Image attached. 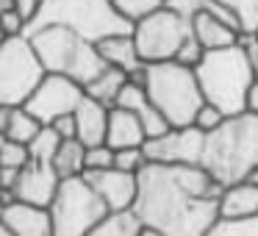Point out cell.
<instances>
[{
    "mask_svg": "<svg viewBox=\"0 0 258 236\" xmlns=\"http://www.w3.org/2000/svg\"><path fill=\"white\" fill-rule=\"evenodd\" d=\"M222 189L225 186L214 181L200 164H147L139 172L134 211L142 225H150L167 236H206V230L219 217L217 206Z\"/></svg>",
    "mask_w": 258,
    "mask_h": 236,
    "instance_id": "1",
    "label": "cell"
},
{
    "mask_svg": "<svg viewBox=\"0 0 258 236\" xmlns=\"http://www.w3.org/2000/svg\"><path fill=\"white\" fill-rule=\"evenodd\" d=\"M200 167L222 186L244 181L258 167V117L241 111L206 134Z\"/></svg>",
    "mask_w": 258,
    "mask_h": 236,
    "instance_id": "2",
    "label": "cell"
},
{
    "mask_svg": "<svg viewBox=\"0 0 258 236\" xmlns=\"http://www.w3.org/2000/svg\"><path fill=\"white\" fill-rule=\"evenodd\" d=\"M203 100L217 106L225 117L241 114L247 106V92L255 84L244 42L222 50H206L200 67H195Z\"/></svg>",
    "mask_w": 258,
    "mask_h": 236,
    "instance_id": "3",
    "label": "cell"
},
{
    "mask_svg": "<svg viewBox=\"0 0 258 236\" xmlns=\"http://www.w3.org/2000/svg\"><path fill=\"white\" fill-rule=\"evenodd\" d=\"M28 39L34 45L36 56H39L45 73L64 75V78H73L75 84L86 86L106 70V62L100 58L95 42L81 36L78 31L67 28V25L31 28Z\"/></svg>",
    "mask_w": 258,
    "mask_h": 236,
    "instance_id": "4",
    "label": "cell"
},
{
    "mask_svg": "<svg viewBox=\"0 0 258 236\" xmlns=\"http://www.w3.org/2000/svg\"><path fill=\"white\" fill-rule=\"evenodd\" d=\"M142 86L153 106L161 111V117L169 123V128H186L195 125V117L200 111L203 92L197 84V75L191 67H183L178 62L145 64Z\"/></svg>",
    "mask_w": 258,
    "mask_h": 236,
    "instance_id": "5",
    "label": "cell"
},
{
    "mask_svg": "<svg viewBox=\"0 0 258 236\" xmlns=\"http://www.w3.org/2000/svg\"><path fill=\"white\" fill-rule=\"evenodd\" d=\"M42 25H67L92 42L134 31V25L125 23L108 0H45L34 28H42Z\"/></svg>",
    "mask_w": 258,
    "mask_h": 236,
    "instance_id": "6",
    "label": "cell"
},
{
    "mask_svg": "<svg viewBox=\"0 0 258 236\" xmlns=\"http://www.w3.org/2000/svg\"><path fill=\"white\" fill-rule=\"evenodd\" d=\"M53 236H86L108 214L106 203L97 197L84 175L64 178L50 203Z\"/></svg>",
    "mask_w": 258,
    "mask_h": 236,
    "instance_id": "7",
    "label": "cell"
},
{
    "mask_svg": "<svg viewBox=\"0 0 258 236\" xmlns=\"http://www.w3.org/2000/svg\"><path fill=\"white\" fill-rule=\"evenodd\" d=\"M45 75L47 73L28 36L3 39L0 45V106H25Z\"/></svg>",
    "mask_w": 258,
    "mask_h": 236,
    "instance_id": "8",
    "label": "cell"
},
{
    "mask_svg": "<svg viewBox=\"0 0 258 236\" xmlns=\"http://www.w3.org/2000/svg\"><path fill=\"white\" fill-rule=\"evenodd\" d=\"M136 42L139 58L145 64H161V62H175L178 50L191 39V23L180 17L172 9H158V12L147 14L145 20L134 23L131 31Z\"/></svg>",
    "mask_w": 258,
    "mask_h": 236,
    "instance_id": "9",
    "label": "cell"
},
{
    "mask_svg": "<svg viewBox=\"0 0 258 236\" xmlns=\"http://www.w3.org/2000/svg\"><path fill=\"white\" fill-rule=\"evenodd\" d=\"M206 134L195 125L186 128H169L167 134L145 142V158L147 164H164V167H195L203 158Z\"/></svg>",
    "mask_w": 258,
    "mask_h": 236,
    "instance_id": "10",
    "label": "cell"
},
{
    "mask_svg": "<svg viewBox=\"0 0 258 236\" xmlns=\"http://www.w3.org/2000/svg\"><path fill=\"white\" fill-rule=\"evenodd\" d=\"M84 95H86L84 86L75 84L73 78L47 73L23 108L34 114L42 125H50L53 120L64 117V114H75V108L84 100Z\"/></svg>",
    "mask_w": 258,
    "mask_h": 236,
    "instance_id": "11",
    "label": "cell"
},
{
    "mask_svg": "<svg viewBox=\"0 0 258 236\" xmlns=\"http://www.w3.org/2000/svg\"><path fill=\"white\" fill-rule=\"evenodd\" d=\"M89 186L97 192L108 211H131L139 195V175L122 172V169H97V172H84Z\"/></svg>",
    "mask_w": 258,
    "mask_h": 236,
    "instance_id": "12",
    "label": "cell"
},
{
    "mask_svg": "<svg viewBox=\"0 0 258 236\" xmlns=\"http://www.w3.org/2000/svg\"><path fill=\"white\" fill-rule=\"evenodd\" d=\"M58 184L61 178L56 175L50 161H31L28 167L20 169L17 181L12 186V195L14 200L20 203H31V206H42V208H50L53 197L58 192Z\"/></svg>",
    "mask_w": 258,
    "mask_h": 236,
    "instance_id": "13",
    "label": "cell"
},
{
    "mask_svg": "<svg viewBox=\"0 0 258 236\" xmlns=\"http://www.w3.org/2000/svg\"><path fill=\"white\" fill-rule=\"evenodd\" d=\"M114 106L134 111L136 117H139L142 128H145L147 139H156V136H161V134H167V131H169V123L161 117V111L153 106V100L147 97L145 86H142L139 81H131L128 78V84L122 86V92H119V97H117Z\"/></svg>",
    "mask_w": 258,
    "mask_h": 236,
    "instance_id": "14",
    "label": "cell"
},
{
    "mask_svg": "<svg viewBox=\"0 0 258 236\" xmlns=\"http://www.w3.org/2000/svg\"><path fill=\"white\" fill-rule=\"evenodd\" d=\"M97 45V53L106 62V67L122 70L131 81H139L142 84V73H145V62L139 58V50H136V42L131 34H111L103 36Z\"/></svg>",
    "mask_w": 258,
    "mask_h": 236,
    "instance_id": "15",
    "label": "cell"
},
{
    "mask_svg": "<svg viewBox=\"0 0 258 236\" xmlns=\"http://www.w3.org/2000/svg\"><path fill=\"white\" fill-rule=\"evenodd\" d=\"M0 222L6 225L14 236H53L50 211L42 206H31V203L12 200L3 208Z\"/></svg>",
    "mask_w": 258,
    "mask_h": 236,
    "instance_id": "16",
    "label": "cell"
},
{
    "mask_svg": "<svg viewBox=\"0 0 258 236\" xmlns=\"http://www.w3.org/2000/svg\"><path fill=\"white\" fill-rule=\"evenodd\" d=\"M189 23H191V36L203 50H222V47H233L241 42V31L236 25H230L228 20L217 17V14L200 12Z\"/></svg>",
    "mask_w": 258,
    "mask_h": 236,
    "instance_id": "17",
    "label": "cell"
},
{
    "mask_svg": "<svg viewBox=\"0 0 258 236\" xmlns=\"http://www.w3.org/2000/svg\"><path fill=\"white\" fill-rule=\"evenodd\" d=\"M147 134L142 128L139 117L128 108L111 106L108 111V128H106V145L111 150H125V147H145Z\"/></svg>",
    "mask_w": 258,
    "mask_h": 236,
    "instance_id": "18",
    "label": "cell"
},
{
    "mask_svg": "<svg viewBox=\"0 0 258 236\" xmlns=\"http://www.w3.org/2000/svg\"><path fill=\"white\" fill-rule=\"evenodd\" d=\"M108 111L111 108L92 100L84 95V100L75 108V128H78V142L84 147L106 145V128H108Z\"/></svg>",
    "mask_w": 258,
    "mask_h": 236,
    "instance_id": "19",
    "label": "cell"
},
{
    "mask_svg": "<svg viewBox=\"0 0 258 236\" xmlns=\"http://www.w3.org/2000/svg\"><path fill=\"white\" fill-rule=\"evenodd\" d=\"M222 219H247V217H258V186L239 181L222 189L217 206Z\"/></svg>",
    "mask_w": 258,
    "mask_h": 236,
    "instance_id": "20",
    "label": "cell"
},
{
    "mask_svg": "<svg viewBox=\"0 0 258 236\" xmlns=\"http://www.w3.org/2000/svg\"><path fill=\"white\" fill-rule=\"evenodd\" d=\"M125 84H128V75H125L122 70L106 67L95 81H89V84L84 86V92H86V97H92V100H97V103L111 108L114 103H117V97H119V92H122Z\"/></svg>",
    "mask_w": 258,
    "mask_h": 236,
    "instance_id": "21",
    "label": "cell"
},
{
    "mask_svg": "<svg viewBox=\"0 0 258 236\" xmlns=\"http://www.w3.org/2000/svg\"><path fill=\"white\" fill-rule=\"evenodd\" d=\"M84 156H86V147L78 139H61V145H58V150H56L50 164L61 181L78 178V175H84Z\"/></svg>",
    "mask_w": 258,
    "mask_h": 236,
    "instance_id": "22",
    "label": "cell"
},
{
    "mask_svg": "<svg viewBox=\"0 0 258 236\" xmlns=\"http://www.w3.org/2000/svg\"><path fill=\"white\" fill-rule=\"evenodd\" d=\"M142 230V219L136 211H108L86 236H136Z\"/></svg>",
    "mask_w": 258,
    "mask_h": 236,
    "instance_id": "23",
    "label": "cell"
},
{
    "mask_svg": "<svg viewBox=\"0 0 258 236\" xmlns=\"http://www.w3.org/2000/svg\"><path fill=\"white\" fill-rule=\"evenodd\" d=\"M39 131H42V123L31 111H25V108L20 106V108H14V111H12V120H9V128H6V136H3V139L28 145Z\"/></svg>",
    "mask_w": 258,
    "mask_h": 236,
    "instance_id": "24",
    "label": "cell"
},
{
    "mask_svg": "<svg viewBox=\"0 0 258 236\" xmlns=\"http://www.w3.org/2000/svg\"><path fill=\"white\" fill-rule=\"evenodd\" d=\"M225 9L236 17L241 36H255L258 31V0H219Z\"/></svg>",
    "mask_w": 258,
    "mask_h": 236,
    "instance_id": "25",
    "label": "cell"
},
{
    "mask_svg": "<svg viewBox=\"0 0 258 236\" xmlns=\"http://www.w3.org/2000/svg\"><path fill=\"white\" fill-rule=\"evenodd\" d=\"M108 3H111V9L125 20V23L134 25V23H139V20H145L147 14L164 9L167 0H108Z\"/></svg>",
    "mask_w": 258,
    "mask_h": 236,
    "instance_id": "26",
    "label": "cell"
},
{
    "mask_svg": "<svg viewBox=\"0 0 258 236\" xmlns=\"http://www.w3.org/2000/svg\"><path fill=\"white\" fill-rule=\"evenodd\" d=\"M58 145H61V136L50 128V125H42V131L28 142V153H31V161H53Z\"/></svg>",
    "mask_w": 258,
    "mask_h": 236,
    "instance_id": "27",
    "label": "cell"
},
{
    "mask_svg": "<svg viewBox=\"0 0 258 236\" xmlns=\"http://www.w3.org/2000/svg\"><path fill=\"white\" fill-rule=\"evenodd\" d=\"M206 236H258V217H247V219L217 217V222L206 230Z\"/></svg>",
    "mask_w": 258,
    "mask_h": 236,
    "instance_id": "28",
    "label": "cell"
},
{
    "mask_svg": "<svg viewBox=\"0 0 258 236\" xmlns=\"http://www.w3.org/2000/svg\"><path fill=\"white\" fill-rule=\"evenodd\" d=\"M28 164H31L28 145H20V142H12V139L0 142V169L20 172V169L28 167Z\"/></svg>",
    "mask_w": 258,
    "mask_h": 236,
    "instance_id": "29",
    "label": "cell"
},
{
    "mask_svg": "<svg viewBox=\"0 0 258 236\" xmlns=\"http://www.w3.org/2000/svg\"><path fill=\"white\" fill-rule=\"evenodd\" d=\"M114 167L122 169V172L139 175L147 167V158L142 147H125V150H114Z\"/></svg>",
    "mask_w": 258,
    "mask_h": 236,
    "instance_id": "30",
    "label": "cell"
},
{
    "mask_svg": "<svg viewBox=\"0 0 258 236\" xmlns=\"http://www.w3.org/2000/svg\"><path fill=\"white\" fill-rule=\"evenodd\" d=\"M114 167V150L108 145L86 147L84 156V172H97V169H111Z\"/></svg>",
    "mask_w": 258,
    "mask_h": 236,
    "instance_id": "31",
    "label": "cell"
},
{
    "mask_svg": "<svg viewBox=\"0 0 258 236\" xmlns=\"http://www.w3.org/2000/svg\"><path fill=\"white\" fill-rule=\"evenodd\" d=\"M225 114L219 111L217 106H211V103H203L200 106V111H197V117H195V128L197 131H203V134H211V131H217L219 125L225 123Z\"/></svg>",
    "mask_w": 258,
    "mask_h": 236,
    "instance_id": "32",
    "label": "cell"
},
{
    "mask_svg": "<svg viewBox=\"0 0 258 236\" xmlns=\"http://www.w3.org/2000/svg\"><path fill=\"white\" fill-rule=\"evenodd\" d=\"M0 28H3V36L6 39H14V36H28V25H25V20L20 17L17 12H6L0 14Z\"/></svg>",
    "mask_w": 258,
    "mask_h": 236,
    "instance_id": "33",
    "label": "cell"
},
{
    "mask_svg": "<svg viewBox=\"0 0 258 236\" xmlns=\"http://www.w3.org/2000/svg\"><path fill=\"white\" fill-rule=\"evenodd\" d=\"M203 56H206V50H203V47L195 42V36H191V39H189V42H186V45L178 50L175 62H178V64H183V67H191V70H195V67H200Z\"/></svg>",
    "mask_w": 258,
    "mask_h": 236,
    "instance_id": "34",
    "label": "cell"
},
{
    "mask_svg": "<svg viewBox=\"0 0 258 236\" xmlns=\"http://www.w3.org/2000/svg\"><path fill=\"white\" fill-rule=\"evenodd\" d=\"M42 6H45V0H14V12H17L20 17L25 20V25H28V31L34 28V23L39 20V14H42Z\"/></svg>",
    "mask_w": 258,
    "mask_h": 236,
    "instance_id": "35",
    "label": "cell"
},
{
    "mask_svg": "<svg viewBox=\"0 0 258 236\" xmlns=\"http://www.w3.org/2000/svg\"><path fill=\"white\" fill-rule=\"evenodd\" d=\"M50 128L56 131L61 139H78V128H75V114H64V117L53 120Z\"/></svg>",
    "mask_w": 258,
    "mask_h": 236,
    "instance_id": "36",
    "label": "cell"
},
{
    "mask_svg": "<svg viewBox=\"0 0 258 236\" xmlns=\"http://www.w3.org/2000/svg\"><path fill=\"white\" fill-rule=\"evenodd\" d=\"M244 42V50H247V58H250V67H252V75L258 81V39L255 36H241Z\"/></svg>",
    "mask_w": 258,
    "mask_h": 236,
    "instance_id": "37",
    "label": "cell"
},
{
    "mask_svg": "<svg viewBox=\"0 0 258 236\" xmlns=\"http://www.w3.org/2000/svg\"><path fill=\"white\" fill-rule=\"evenodd\" d=\"M244 111H250V114H255V117H258V81L250 86V92H247V106H244Z\"/></svg>",
    "mask_w": 258,
    "mask_h": 236,
    "instance_id": "38",
    "label": "cell"
},
{
    "mask_svg": "<svg viewBox=\"0 0 258 236\" xmlns=\"http://www.w3.org/2000/svg\"><path fill=\"white\" fill-rule=\"evenodd\" d=\"M12 106H0V136H6V128H9V120H12Z\"/></svg>",
    "mask_w": 258,
    "mask_h": 236,
    "instance_id": "39",
    "label": "cell"
},
{
    "mask_svg": "<svg viewBox=\"0 0 258 236\" xmlns=\"http://www.w3.org/2000/svg\"><path fill=\"white\" fill-rule=\"evenodd\" d=\"M12 200H14L12 192H9V189H0V217H3V208H6Z\"/></svg>",
    "mask_w": 258,
    "mask_h": 236,
    "instance_id": "40",
    "label": "cell"
},
{
    "mask_svg": "<svg viewBox=\"0 0 258 236\" xmlns=\"http://www.w3.org/2000/svg\"><path fill=\"white\" fill-rule=\"evenodd\" d=\"M136 236H167V233H161V230L150 228V225H142V230H139Z\"/></svg>",
    "mask_w": 258,
    "mask_h": 236,
    "instance_id": "41",
    "label": "cell"
},
{
    "mask_svg": "<svg viewBox=\"0 0 258 236\" xmlns=\"http://www.w3.org/2000/svg\"><path fill=\"white\" fill-rule=\"evenodd\" d=\"M14 9V0H0V14H6Z\"/></svg>",
    "mask_w": 258,
    "mask_h": 236,
    "instance_id": "42",
    "label": "cell"
},
{
    "mask_svg": "<svg viewBox=\"0 0 258 236\" xmlns=\"http://www.w3.org/2000/svg\"><path fill=\"white\" fill-rule=\"evenodd\" d=\"M244 181H247V184H252V186H258V167H255V169H252V172H250V175H247V178H244Z\"/></svg>",
    "mask_w": 258,
    "mask_h": 236,
    "instance_id": "43",
    "label": "cell"
},
{
    "mask_svg": "<svg viewBox=\"0 0 258 236\" xmlns=\"http://www.w3.org/2000/svg\"><path fill=\"white\" fill-rule=\"evenodd\" d=\"M0 236H14V233H12V230H9L3 222H0Z\"/></svg>",
    "mask_w": 258,
    "mask_h": 236,
    "instance_id": "44",
    "label": "cell"
},
{
    "mask_svg": "<svg viewBox=\"0 0 258 236\" xmlns=\"http://www.w3.org/2000/svg\"><path fill=\"white\" fill-rule=\"evenodd\" d=\"M3 39H6V36H3V28H0V45H3Z\"/></svg>",
    "mask_w": 258,
    "mask_h": 236,
    "instance_id": "45",
    "label": "cell"
},
{
    "mask_svg": "<svg viewBox=\"0 0 258 236\" xmlns=\"http://www.w3.org/2000/svg\"><path fill=\"white\" fill-rule=\"evenodd\" d=\"M255 39H258V31H255Z\"/></svg>",
    "mask_w": 258,
    "mask_h": 236,
    "instance_id": "46",
    "label": "cell"
},
{
    "mask_svg": "<svg viewBox=\"0 0 258 236\" xmlns=\"http://www.w3.org/2000/svg\"><path fill=\"white\" fill-rule=\"evenodd\" d=\"M0 142H3V136H0Z\"/></svg>",
    "mask_w": 258,
    "mask_h": 236,
    "instance_id": "47",
    "label": "cell"
}]
</instances>
